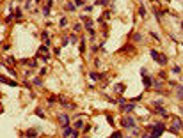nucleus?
Masks as SVG:
<instances>
[{
	"mask_svg": "<svg viewBox=\"0 0 183 138\" xmlns=\"http://www.w3.org/2000/svg\"><path fill=\"white\" fill-rule=\"evenodd\" d=\"M146 131H149L155 138H158L165 131V124H162V122H158V124H149V126H146Z\"/></svg>",
	"mask_w": 183,
	"mask_h": 138,
	"instance_id": "nucleus-1",
	"label": "nucleus"
},
{
	"mask_svg": "<svg viewBox=\"0 0 183 138\" xmlns=\"http://www.w3.org/2000/svg\"><path fill=\"white\" fill-rule=\"evenodd\" d=\"M121 126H123L125 129H133L135 127L133 117H121Z\"/></svg>",
	"mask_w": 183,
	"mask_h": 138,
	"instance_id": "nucleus-2",
	"label": "nucleus"
},
{
	"mask_svg": "<svg viewBox=\"0 0 183 138\" xmlns=\"http://www.w3.org/2000/svg\"><path fill=\"white\" fill-rule=\"evenodd\" d=\"M142 83H144L146 89H151L153 87V78H151V76H142Z\"/></svg>",
	"mask_w": 183,
	"mask_h": 138,
	"instance_id": "nucleus-3",
	"label": "nucleus"
},
{
	"mask_svg": "<svg viewBox=\"0 0 183 138\" xmlns=\"http://www.w3.org/2000/svg\"><path fill=\"white\" fill-rule=\"evenodd\" d=\"M153 113H155V115H160V117H164V119H169V113H167V112L162 108V106H158V108H156Z\"/></svg>",
	"mask_w": 183,
	"mask_h": 138,
	"instance_id": "nucleus-4",
	"label": "nucleus"
},
{
	"mask_svg": "<svg viewBox=\"0 0 183 138\" xmlns=\"http://www.w3.org/2000/svg\"><path fill=\"white\" fill-rule=\"evenodd\" d=\"M73 131H75V127H71V126H64V129H62V136H64V138L71 136Z\"/></svg>",
	"mask_w": 183,
	"mask_h": 138,
	"instance_id": "nucleus-5",
	"label": "nucleus"
},
{
	"mask_svg": "<svg viewBox=\"0 0 183 138\" xmlns=\"http://www.w3.org/2000/svg\"><path fill=\"white\" fill-rule=\"evenodd\" d=\"M59 120L62 122V127L64 126H70V117H68L66 113H59Z\"/></svg>",
	"mask_w": 183,
	"mask_h": 138,
	"instance_id": "nucleus-6",
	"label": "nucleus"
},
{
	"mask_svg": "<svg viewBox=\"0 0 183 138\" xmlns=\"http://www.w3.org/2000/svg\"><path fill=\"white\" fill-rule=\"evenodd\" d=\"M172 127H176L178 131H180V127H183V122L180 117H172Z\"/></svg>",
	"mask_w": 183,
	"mask_h": 138,
	"instance_id": "nucleus-7",
	"label": "nucleus"
},
{
	"mask_svg": "<svg viewBox=\"0 0 183 138\" xmlns=\"http://www.w3.org/2000/svg\"><path fill=\"white\" fill-rule=\"evenodd\" d=\"M2 83H7V85H11V87H18V83L14 81V80H9V78H5V76H2Z\"/></svg>",
	"mask_w": 183,
	"mask_h": 138,
	"instance_id": "nucleus-8",
	"label": "nucleus"
},
{
	"mask_svg": "<svg viewBox=\"0 0 183 138\" xmlns=\"http://www.w3.org/2000/svg\"><path fill=\"white\" fill-rule=\"evenodd\" d=\"M133 108H135V103H128L126 106H123V108H121V110H123V112H126V113H130V112H133Z\"/></svg>",
	"mask_w": 183,
	"mask_h": 138,
	"instance_id": "nucleus-9",
	"label": "nucleus"
},
{
	"mask_svg": "<svg viewBox=\"0 0 183 138\" xmlns=\"http://www.w3.org/2000/svg\"><path fill=\"white\" fill-rule=\"evenodd\" d=\"M89 78H91V80H101V78H103V74H100V73H94V71H91V73H89Z\"/></svg>",
	"mask_w": 183,
	"mask_h": 138,
	"instance_id": "nucleus-10",
	"label": "nucleus"
},
{
	"mask_svg": "<svg viewBox=\"0 0 183 138\" xmlns=\"http://www.w3.org/2000/svg\"><path fill=\"white\" fill-rule=\"evenodd\" d=\"M39 119H46V113H44V110L43 108H36V112H34Z\"/></svg>",
	"mask_w": 183,
	"mask_h": 138,
	"instance_id": "nucleus-11",
	"label": "nucleus"
},
{
	"mask_svg": "<svg viewBox=\"0 0 183 138\" xmlns=\"http://www.w3.org/2000/svg\"><path fill=\"white\" fill-rule=\"evenodd\" d=\"M149 53H151V58H153L155 62H158V58H160V53H158L156 50H149Z\"/></svg>",
	"mask_w": 183,
	"mask_h": 138,
	"instance_id": "nucleus-12",
	"label": "nucleus"
},
{
	"mask_svg": "<svg viewBox=\"0 0 183 138\" xmlns=\"http://www.w3.org/2000/svg\"><path fill=\"white\" fill-rule=\"evenodd\" d=\"M162 87H164V83L160 81V80H156V81H153V89L155 90H162Z\"/></svg>",
	"mask_w": 183,
	"mask_h": 138,
	"instance_id": "nucleus-13",
	"label": "nucleus"
},
{
	"mask_svg": "<svg viewBox=\"0 0 183 138\" xmlns=\"http://www.w3.org/2000/svg\"><path fill=\"white\" fill-rule=\"evenodd\" d=\"M36 135H37L36 129H28V131L25 133V136H27V138H36Z\"/></svg>",
	"mask_w": 183,
	"mask_h": 138,
	"instance_id": "nucleus-14",
	"label": "nucleus"
},
{
	"mask_svg": "<svg viewBox=\"0 0 183 138\" xmlns=\"http://www.w3.org/2000/svg\"><path fill=\"white\" fill-rule=\"evenodd\" d=\"M93 27H94V21H93V20L85 21V30H87V32H91V30H93Z\"/></svg>",
	"mask_w": 183,
	"mask_h": 138,
	"instance_id": "nucleus-15",
	"label": "nucleus"
},
{
	"mask_svg": "<svg viewBox=\"0 0 183 138\" xmlns=\"http://www.w3.org/2000/svg\"><path fill=\"white\" fill-rule=\"evenodd\" d=\"M14 18H16V20H21V18H23V11H21V9H16V11H14Z\"/></svg>",
	"mask_w": 183,
	"mask_h": 138,
	"instance_id": "nucleus-16",
	"label": "nucleus"
},
{
	"mask_svg": "<svg viewBox=\"0 0 183 138\" xmlns=\"http://www.w3.org/2000/svg\"><path fill=\"white\" fill-rule=\"evenodd\" d=\"M176 97L180 99V101H183V85L178 87V92H176Z\"/></svg>",
	"mask_w": 183,
	"mask_h": 138,
	"instance_id": "nucleus-17",
	"label": "nucleus"
},
{
	"mask_svg": "<svg viewBox=\"0 0 183 138\" xmlns=\"http://www.w3.org/2000/svg\"><path fill=\"white\" fill-rule=\"evenodd\" d=\"M32 83H34L36 87H43V81H41V78H37V76H36V78L32 80Z\"/></svg>",
	"mask_w": 183,
	"mask_h": 138,
	"instance_id": "nucleus-18",
	"label": "nucleus"
},
{
	"mask_svg": "<svg viewBox=\"0 0 183 138\" xmlns=\"http://www.w3.org/2000/svg\"><path fill=\"white\" fill-rule=\"evenodd\" d=\"M82 126H84V122H82V120H75V124H73V127L77 129V131H78V129H82Z\"/></svg>",
	"mask_w": 183,
	"mask_h": 138,
	"instance_id": "nucleus-19",
	"label": "nucleus"
},
{
	"mask_svg": "<svg viewBox=\"0 0 183 138\" xmlns=\"http://www.w3.org/2000/svg\"><path fill=\"white\" fill-rule=\"evenodd\" d=\"M85 41L87 39H82L80 41V53H85Z\"/></svg>",
	"mask_w": 183,
	"mask_h": 138,
	"instance_id": "nucleus-20",
	"label": "nucleus"
},
{
	"mask_svg": "<svg viewBox=\"0 0 183 138\" xmlns=\"http://www.w3.org/2000/svg\"><path fill=\"white\" fill-rule=\"evenodd\" d=\"M158 64L165 66V64H167V57H165V55H160V58H158Z\"/></svg>",
	"mask_w": 183,
	"mask_h": 138,
	"instance_id": "nucleus-21",
	"label": "nucleus"
},
{
	"mask_svg": "<svg viewBox=\"0 0 183 138\" xmlns=\"http://www.w3.org/2000/svg\"><path fill=\"white\" fill-rule=\"evenodd\" d=\"M73 4L77 7H82V5H85V0H73Z\"/></svg>",
	"mask_w": 183,
	"mask_h": 138,
	"instance_id": "nucleus-22",
	"label": "nucleus"
},
{
	"mask_svg": "<svg viewBox=\"0 0 183 138\" xmlns=\"http://www.w3.org/2000/svg\"><path fill=\"white\" fill-rule=\"evenodd\" d=\"M48 48H50V44H43L39 50H37V53H43V51H48Z\"/></svg>",
	"mask_w": 183,
	"mask_h": 138,
	"instance_id": "nucleus-23",
	"label": "nucleus"
},
{
	"mask_svg": "<svg viewBox=\"0 0 183 138\" xmlns=\"http://www.w3.org/2000/svg\"><path fill=\"white\" fill-rule=\"evenodd\" d=\"M139 14H141L142 18L146 16V7H144V5H141V7H139Z\"/></svg>",
	"mask_w": 183,
	"mask_h": 138,
	"instance_id": "nucleus-24",
	"label": "nucleus"
},
{
	"mask_svg": "<svg viewBox=\"0 0 183 138\" xmlns=\"http://www.w3.org/2000/svg\"><path fill=\"white\" fill-rule=\"evenodd\" d=\"M109 138H123V135H121V131H116V133H112Z\"/></svg>",
	"mask_w": 183,
	"mask_h": 138,
	"instance_id": "nucleus-25",
	"label": "nucleus"
},
{
	"mask_svg": "<svg viewBox=\"0 0 183 138\" xmlns=\"http://www.w3.org/2000/svg\"><path fill=\"white\" fill-rule=\"evenodd\" d=\"M132 39H133L135 43H139V41L142 39V35H141V34H133V35H132Z\"/></svg>",
	"mask_w": 183,
	"mask_h": 138,
	"instance_id": "nucleus-26",
	"label": "nucleus"
},
{
	"mask_svg": "<svg viewBox=\"0 0 183 138\" xmlns=\"http://www.w3.org/2000/svg\"><path fill=\"white\" fill-rule=\"evenodd\" d=\"M171 71H172L174 74H180V73H181V67H180V66H174V67L171 69Z\"/></svg>",
	"mask_w": 183,
	"mask_h": 138,
	"instance_id": "nucleus-27",
	"label": "nucleus"
},
{
	"mask_svg": "<svg viewBox=\"0 0 183 138\" xmlns=\"http://www.w3.org/2000/svg\"><path fill=\"white\" fill-rule=\"evenodd\" d=\"M75 9H77V5H75V4H68L66 5V11H75Z\"/></svg>",
	"mask_w": 183,
	"mask_h": 138,
	"instance_id": "nucleus-28",
	"label": "nucleus"
},
{
	"mask_svg": "<svg viewBox=\"0 0 183 138\" xmlns=\"http://www.w3.org/2000/svg\"><path fill=\"white\" fill-rule=\"evenodd\" d=\"M59 25H60V27H66V25H68V20H66V18H60V20H59Z\"/></svg>",
	"mask_w": 183,
	"mask_h": 138,
	"instance_id": "nucleus-29",
	"label": "nucleus"
},
{
	"mask_svg": "<svg viewBox=\"0 0 183 138\" xmlns=\"http://www.w3.org/2000/svg\"><path fill=\"white\" fill-rule=\"evenodd\" d=\"M98 5H109V0H96Z\"/></svg>",
	"mask_w": 183,
	"mask_h": 138,
	"instance_id": "nucleus-30",
	"label": "nucleus"
},
{
	"mask_svg": "<svg viewBox=\"0 0 183 138\" xmlns=\"http://www.w3.org/2000/svg\"><path fill=\"white\" fill-rule=\"evenodd\" d=\"M73 30H75V32H80V30H82V25H80V23H75Z\"/></svg>",
	"mask_w": 183,
	"mask_h": 138,
	"instance_id": "nucleus-31",
	"label": "nucleus"
},
{
	"mask_svg": "<svg viewBox=\"0 0 183 138\" xmlns=\"http://www.w3.org/2000/svg\"><path fill=\"white\" fill-rule=\"evenodd\" d=\"M142 138H155L153 135H151L149 131H146V133H142Z\"/></svg>",
	"mask_w": 183,
	"mask_h": 138,
	"instance_id": "nucleus-32",
	"label": "nucleus"
},
{
	"mask_svg": "<svg viewBox=\"0 0 183 138\" xmlns=\"http://www.w3.org/2000/svg\"><path fill=\"white\" fill-rule=\"evenodd\" d=\"M125 103H126V99H125V97H119V99H117V104L125 106Z\"/></svg>",
	"mask_w": 183,
	"mask_h": 138,
	"instance_id": "nucleus-33",
	"label": "nucleus"
},
{
	"mask_svg": "<svg viewBox=\"0 0 183 138\" xmlns=\"http://www.w3.org/2000/svg\"><path fill=\"white\" fill-rule=\"evenodd\" d=\"M70 43H73V44H77L78 41H77V35H70Z\"/></svg>",
	"mask_w": 183,
	"mask_h": 138,
	"instance_id": "nucleus-34",
	"label": "nucleus"
},
{
	"mask_svg": "<svg viewBox=\"0 0 183 138\" xmlns=\"http://www.w3.org/2000/svg\"><path fill=\"white\" fill-rule=\"evenodd\" d=\"M116 90L117 92H125V85H116Z\"/></svg>",
	"mask_w": 183,
	"mask_h": 138,
	"instance_id": "nucleus-35",
	"label": "nucleus"
},
{
	"mask_svg": "<svg viewBox=\"0 0 183 138\" xmlns=\"http://www.w3.org/2000/svg\"><path fill=\"white\" fill-rule=\"evenodd\" d=\"M43 14H46V16L50 14V7H48V5H44V9H43Z\"/></svg>",
	"mask_w": 183,
	"mask_h": 138,
	"instance_id": "nucleus-36",
	"label": "nucleus"
},
{
	"mask_svg": "<svg viewBox=\"0 0 183 138\" xmlns=\"http://www.w3.org/2000/svg\"><path fill=\"white\" fill-rule=\"evenodd\" d=\"M5 69L9 71V74H11V76H16V71H14V69H11V67H5Z\"/></svg>",
	"mask_w": 183,
	"mask_h": 138,
	"instance_id": "nucleus-37",
	"label": "nucleus"
},
{
	"mask_svg": "<svg viewBox=\"0 0 183 138\" xmlns=\"http://www.w3.org/2000/svg\"><path fill=\"white\" fill-rule=\"evenodd\" d=\"M109 18H110V12L105 11V12H103V20H109Z\"/></svg>",
	"mask_w": 183,
	"mask_h": 138,
	"instance_id": "nucleus-38",
	"label": "nucleus"
},
{
	"mask_svg": "<svg viewBox=\"0 0 183 138\" xmlns=\"http://www.w3.org/2000/svg\"><path fill=\"white\" fill-rule=\"evenodd\" d=\"M41 60H43V62H48V60H50V53H48V55H44V57H41Z\"/></svg>",
	"mask_w": 183,
	"mask_h": 138,
	"instance_id": "nucleus-39",
	"label": "nucleus"
},
{
	"mask_svg": "<svg viewBox=\"0 0 183 138\" xmlns=\"http://www.w3.org/2000/svg\"><path fill=\"white\" fill-rule=\"evenodd\" d=\"M46 71H48L46 67H41V71H39V74H41V76H44V74H46Z\"/></svg>",
	"mask_w": 183,
	"mask_h": 138,
	"instance_id": "nucleus-40",
	"label": "nucleus"
},
{
	"mask_svg": "<svg viewBox=\"0 0 183 138\" xmlns=\"http://www.w3.org/2000/svg\"><path fill=\"white\" fill-rule=\"evenodd\" d=\"M55 101H57V99L53 97V96H52V97H48V104H53V103H55Z\"/></svg>",
	"mask_w": 183,
	"mask_h": 138,
	"instance_id": "nucleus-41",
	"label": "nucleus"
},
{
	"mask_svg": "<svg viewBox=\"0 0 183 138\" xmlns=\"http://www.w3.org/2000/svg\"><path fill=\"white\" fill-rule=\"evenodd\" d=\"M78 136H80V135H78V131H77V129H75V131H73V135H71L70 138H78Z\"/></svg>",
	"mask_w": 183,
	"mask_h": 138,
	"instance_id": "nucleus-42",
	"label": "nucleus"
},
{
	"mask_svg": "<svg viewBox=\"0 0 183 138\" xmlns=\"http://www.w3.org/2000/svg\"><path fill=\"white\" fill-rule=\"evenodd\" d=\"M160 104H162V101H160V99H156V101H153V106H156V108H158Z\"/></svg>",
	"mask_w": 183,
	"mask_h": 138,
	"instance_id": "nucleus-43",
	"label": "nucleus"
},
{
	"mask_svg": "<svg viewBox=\"0 0 183 138\" xmlns=\"http://www.w3.org/2000/svg\"><path fill=\"white\" fill-rule=\"evenodd\" d=\"M85 12H93V5H85Z\"/></svg>",
	"mask_w": 183,
	"mask_h": 138,
	"instance_id": "nucleus-44",
	"label": "nucleus"
},
{
	"mask_svg": "<svg viewBox=\"0 0 183 138\" xmlns=\"http://www.w3.org/2000/svg\"><path fill=\"white\" fill-rule=\"evenodd\" d=\"M107 120H109V124H114V119L110 117V115H107Z\"/></svg>",
	"mask_w": 183,
	"mask_h": 138,
	"instance_id": "nucleus-45",
	"label": "nucleus"
},
{
	"mask_svg": "<svg viewBox=\"0 0 183 138\" xmlns=\"http://www.w3.org/2000/svg\"><path fill=\"white\" fill-rule=\"evenodd\" d=\"M68 43H70V39H62V48H64V46H68Z\"/></svg>",
	"mask_w": 183,
	"mask_h": 138,
	"instance_id": "nucleus-46",
	"label": "nucleus"
},
{
	"mask_svg": "<svg viewBox=\"0 0 183 138\" xmlns=\"http://www.w3.org/2000/svg\"><path fill=\"white\" fill-rule=\"evenodd\" d=\"M30 5H32V0H27V4H25V7H27V9H28Z\"/></svg>",
	"mask_w": 183,
	"mask_h": 138,
	"instance_id": "nucleus-47",
	"label": "nucleus"
},
{
	"mask_svg": "<svg viewBox=\"0 0 183 138\" xmlns=\"http://www.w3.org/2000/svg\"><path fill=\"white\" fill-rule=\"evenodd\" d=\"M34 2H39V0H34Z\"/></svg>",
	"mask_w": 183,
	"mask_h": 138,
	"instance_id": "nucleus-48",
	"label": "nucleus"
},
{
	"mask_svg": "<svg viewBox=\"0 0 183 138\" xmlns=\"http://www.w3.org/2000/svg\"><path fill=\"white\" fill-rule=\"evenodd\" d=\"M181 27H183V21H181Z\"/></svg>",
	"mask_w": 183,
	"mask_h": 138,
	"instance_id": "nucleus-49",
	"label": "nucleus"
},
{
	"mask_svg": "<svg viewBox=\"0 0 183 138\" xmlns=\"http://www.w3.org/2000/svg\"><path fill=\"white\" fill-rule=\"evenodd\" d=\"M84 138H87V136H84Z\"/></svg>",
	"mask_w": 183,
	"mask_h": 138,
	"instance_id": "nucleus-50",
	"label": "nucleus"
},
{
	"mask_svg": "<svg viewBox=\"0 0 183 138\" xmlns=\"http://www.w3.org/2000/svg\"><path fill=\"white\" fill-rule=\"evenodd\" d=\"M62 138H64V136H62Z\"/></svg>",
	"mask_w": 183,
	"mask_h": 138,
	"instance_id": "nucleus-51",
	"label": "nucleus"
}]
</instances>
